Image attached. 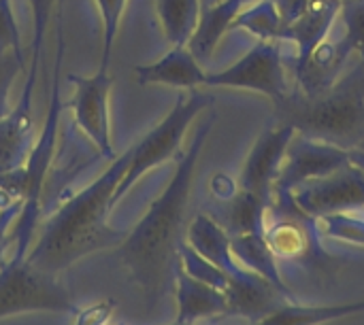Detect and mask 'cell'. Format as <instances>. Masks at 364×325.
Returning a JSON list of instances; mask_svg holds the SVG:
<instances>
[{"label": "cell", "mask_w": 364, "mask_h": 325, "mask_svg": "<svg viewBox=\"0 0 364 325\" xmlns=\"http://www.w3.org/2000/svg\"><path fill=\"white\" fill-rule=\"evenodd\" d=\"M364 311V300L352 304L337 307H296V304H279L264 317H260L256 325H324L335 319H343L348 315H358Z\"/></svg>", "instance_id": "obj_20"}, {"label": "cell", "mask_w": 364, "mask_h": 325, "mask_svg": "<svg viewBox=\"0 0 364 325\" xmlns=\"http://www.w3.org/2000/svg\"><path fill=\"white\" fill-rule=\"evenodd\" d=\"M262 236L282 270V264L301 268H322L333 255L322 245V232L318 221L296 209L288 192L273 194Z\"/></svg>", "instance_id": "obj_4"}, {"label": "cell", "mask_w": 364, "mask_h": 325, "mask_svg": "<svg viewBox=\"0 0 364 325\" xmlns=\"http://www.w3.org/2000/svg\"><path fill=\"white\" fill-rule=\"evenodd\" d=\"M100 15H102V23H105V32H102V64L100 68L107 70L109 68V60H111V51H113V43L119 30V19L126 6V0H96Z\"/></svg>", "instance_id": "obj_25"}, {"label": "cell", "mask_w": 364, "mask_h": 325, "mask_svg": "<svg viewBox=\"0 0 364 325\" xmlns=\"http://www.w3.org/2000/svg\"><path fill=\"white\" fill-rule=\"evenodd\" d=\"M350 162H352V149L314 141L303 134H294V138L290 141V145L286 149V158H284L282 170L277 175L273 194L290 192L303 183L326 177L333 170H337Z\"/></svg>", "instance_id": "obj_9"}, {"label": "cell", "mask_w": 364, "mask_h": 325, "mask_svg": "<svg viewBox=\"0 0 364 325\" xmlns=\"http://www.w3.org/2000/svg\"><path fill=\"white\" fill-rule=\"evenodd\" d=\"M211 102H213V96L200 92V87L190 89V94H186V96H181L177 100V104L171 109V113L136 147H132V158H130V164H128V168H126L117 189H115L113 204L145 172H149L151 168L160 166L162 162L171 160L177 153V149H179L183 136H186V130L196 119V115L203 109H207Z\"/></svg>", "instance_id": "obj_5"}, {"label": "cell", "mask_w": 364, "mask_h": 325, "mask_svg": "<svg viewBox=\"0 0 364 325\" xmlns=\"http://www.w3.org/2000/svg\"><path fill=\"white\" fill-rule=\"evenodd\" d=\"M222 294L226 298V313L241 315L252 321H258L284 302L279 287L241 266L226 272Z\"/></svg>", "instance_id": "obj_14"}, {"label": "cell", "mask_w": 364, "mask_h": 325, "mask_svg": "<svg viewBox=\"0 0 364 325\" xmlns=\"http://www.w3.org/2000/svg\"><path fill=\"white\" fill-rule=\"evenodd\" d=\"M284 40H256V45L235 64L220 72H207V87L254 89L269 96L279 106L292 92L290 60L284 53Z\"/></svg>", "instance_id": "obj_6"}, {"label": "cell", "mask_w": 364, "mask_h": 325, "mask_svg": "<svg viewBox=\"0 0 364 325\" xmlns=\"http://www.w3.org/2000/svg\"><path fill=\"white\" fill-rule=\"evenodd\" d=\"M258 0H220L218 4L205 9L200 13L198 26L188 43L190 51L196 55V60H205L213 53L222 36L230 30V23L235 17L245 11L247 6L256 4Z\"/></svg>", "instance_id": "obj_17"}, {"label": "cell", "mask_w": 364, "mask_h": 325, "mask_svg": "<svg viewBox=\"0 0 364 325\" xmlns=\"http://www.w3.org/2000/svg\"><path fill=\"white\" fill-rule=\"evenodd\" d=\"M130 158L132 149L115 160L102 177L68 200L51 217L30 253V266L41 272H53L87 255L90 251L109 245V241L119 238L117 232L107 228L105 217L113 206L115 189L130 164Z\"/></svg>", "instance_id": "obj_2"}, {"label": "cell", "mask_w": 364, "mask_h": 325, "mask_svg": "<svg viewBox=\"0 0 364 325\" xmlns=\"http://www.w3.org/2000/svg\"><path fill=\"white\" fill-rule=\"evenodd\" d=\"M70 302L53 281L34 266L13 264L0 272V317L23 311H68Z\"/></svg>", "instance_id": "obj_10"}, {"label": "cell", "mask_w": 364, "mask_h": 325, "mask_svg": "<svg viewBox=\"0 0 364 325\" xmlns=\"http://www.w3.org/2000/svg\"><path fill=\"white\" fill-rule=\"evenodd\" d=\"M134 75L141 85L160 83V85H171L179 89L203 87L205 77H207V72L203 70L200 62L190 51V47H173L158 62L134 66Z\"/></svg>", "instance_id": "obj_16"}, {"label": "cell", "mask_w": 364, "mask_h": 325, "mask_svg": "<svg viewBox=\"0 0 364 325\" xmlns=\"http://www.w3.org/2000/svg\"><path fill=\"white\" fill-rule=\"evenodd\" d=\"M188 243H190L194 253H198L203 260L218 266L220 270L230 272V270L239 268L235 258H232L228 232L218 221H213L209 215H198L190 224Z\"/></svg>", "instance_id": "obj_18"}, {"label": "cell", "mask_w": 364, "mask_h": 325, "mask_svg": "<svg viewBox=\"0 0 364 325\" xmlns=\"http://www.w3.org/2000/svg\"><path fill=\"white\" fill-rule=\"evenodd\" d=\"M230 28H243L258 40H282V19L273 0H258L241 11Z\"/></svg>", "instance_id": "obj_23"}, {"label": "cell", "mask_w": 364, "mask_h": 325, "mask_svg": "<svg viewBox=\"0 0 364 325\" xmlns=\"http://www.w3.org/2000/svg\"><path fill=\"white\" fill-rule=\"evenodd\" d=\"M288 194L296 209L314 219L364 211V170L356 162H350L326 177L290 189Z\"/></svg>", "instance_id": "obj_7"}, {"label": "cell", "mask_w": 364, "mask_h": 325, "mask_svg": "<svg viewBox=\"0 0 364 325\" xmlns=\"http://www.w3.org/2000/svg\"><path fill=\"white\" fill-rule=\"evenodd\" d=\"M354 151H363V153H364V138H363V143L358 145V149H354Z\"/></svg>", "instance_id": "obj_32"}, {"label": "cell", "mask_w": 364, "mask_h": 325, "mask_svg": "<svg viewBox=\"0 0 364 325\" xmlns=\"http://www.w3.org/2000/svg\"><path fill=\"white\" fill-rule=\"evenodd\" d=\"M220 0H200V13L205 11V9H209V6H213V4H218Z\"/></svg>", "instance_id": "obj_31"}, {"label": "cell", "mask_w": 364, "mask_h": 325, "mask_svg": "<svg viewBox=\"0 0 364 325\" xmlns=\"http://www.w3.org/2000/svg\"><path fill=\"white\" fill-rule=\"evenodd\" d=\"M0 51H17V53H21L19 30H17V23H15V13H13V6H11V0H0Z\"/></svg>", "instance_id": "obj_28"}, {"label": "cell", "mask_w": 364, "mask_h": 325, "mask_svg": "<svg viewBox=\"0 0 364 325\" xmlns=\"http://www.w3.org/2000/svg\"><path fill=\"white\" fill-rule=\"evenodd\" d=\"M220 313H226L224 294L218 287L188 272H181L179 275V321L192 324L196 319L220 315Z\"/></svg>", "instance_id": "obj_19"}, {"label": "cell", "mask_w": 364, "mask_h": 325, "mask_svg": "<svg viewBox=\"0 0 364 325\" xmlns=\"http://www.w3.org/2000/svg\"><path fill=\"white\" fill-rule=\"evenodd\" d=\"M277 109L279 119L288 121L296 134L358 149L364 138V60H354L328 92L305 98L292 89Z\"/></svg>", "instance_id": "obj_3"}, {"label": "cell", "mask_w": 364, "mask_h": 325, "mask_svg": "<svg viewBox=\"0 0 364 325\" xmlns=\"http://www.w3.org/2000/svg\"><path fill=\"white\" fill-rule=\"evenodd\" d=\"M215 115H211L196 132L192 145L186 149L175 177L166 185L164 194L149 206L147 215L139 221L132 234L122 247V260L130 272L145 281L149 287H158L171 272L179 253V234L190 202L194 183V170L205 143L213 130Z\"/></svg>", "instance_id": "obj_1"}, {"label": "cell", "mask_w": 364, "mask_h": 325, "mask_svg": "<svg viewBox=\"0 0 364 325\" xmlns=\"http://www.w3.org/2000/svg\"><path fill=\"white\" fill-rule=\"evenodd\" d=\"M294 134H296V130L288 121H282V119H279V123H275L273 128L262 132L243 164V170L239 177V187L271 202L275 181H277V175H279L284 158H286V149H288L290 141L294 138Z\"/></svg>", "instance_id": "obj_13"}, {"label": "cell", "mask_w": 364, "mask_h": 325, "mask_svg": "<svg viewBox=\"0 0 364 325\" xmlns=\"http://www.w3.org/2000/svg\"><path fill=\"white\" fill-rule=\"evenodd\" d=\"M15 213H17L15 198L11 196V192L0 189V253H2V243H4V236H6V228H9L11 219L15 217Z\"/></svg>", "instance_id": "obj_29"}, {"label": "cell", "mask_w": 364, "mask_h": 325, "mask_svg": "<svg viewBox=\"0 0 364 325\" xmlns=\"http://www.w3.org/2000/svg\"><path fill=\"white\" fill-rule=\"evenodd\" d=\"M341 2H343V0H341Z\"/></svg>", "instance_id": "obj_33"}, {"label": "cell", "mask_w": 364, "mask_h": 325, "mask_svg": "<svg viewBox=\"0 0 364 325\" xmlns=\"http://www.w3.org/2000/svg\"><path fill=\"white\" fill-rule=\"evenodd\" d=\"M339 19L343 36L352 45L354 53L364 60V0H343Z\"/></svg>", "instance_id": "obj_24"}, {"label": "cell", "mask_w": 364, "mask_h": 325, "mask_svg": "<svg viewBox=\"0 0 364 325\" xmlns=\"http://www.w3.org/2000/svg\"><path fill=\"white\" fill-rule=\"evenodd\" d=\"M26 60L17 51H0V117L6 115L9 109V92L13 87L15 77L21 72Z\"/></svg>", "instance_id": "obj_27"}, {"label": "cell", "mask_w": 364, "mask_h": 325, "mask_svg": "<svg viewBox=\"0 0 364 325\" xmlns=\"http://www.w3.org/2000/svg\"><path fill=\"white\" fill-rule=\"evenodd\" d=\"M269 202L245 192L237 189L232 198H228L226 217H224V230L230 238L245 236V234H262L264 230V217H267Z\"/></svg>", "instance_id": "obj_22"}, {"label": "cell", "mask_w": 364, "mask_h": 325, "mask_svg": "<svg viewBox=\"0 0 364 325\" xmlns=\"http://www.w3.org/2000/svg\"><path fill=\"white\" fill-rule=\"evenodd\" d=\"M352 162H356L364 170V153L363 151H352Z\"/></svg>", "instance_id": "obj_30"}, {"label": "cell", "mask_w": 364, "mask_h": 325, "mask_svg": "<svg viewBox=\"0 0 364 325\" xmlns=\"http://www.w3.org/2000/svg\"><path fill=\"white\" fill-rule=\"evenodd\" d=\"M282 19V40L294 45L299 62L309 55L333 30L341 15V0H273Z\"/></svg>", "instance_id": "obj_8"}, {"label": "cell", "mask_w": 364, "mask_h": 325, "mask_svg": "<svg viewBox=\"0 0 364 325\" xmlns=\"http://www.w3.org/2000/svg\"><path fill=\"white\" fill-rule=\"evenodd\" d=\"M68 81L75 85V96L70 102L75 126L94 143L100 155L113 158L109 126V87L113 81L111 75L100 68L92 77L68 75Z\"/></svg>", "instance_id": "obj_12"}, {"label": "cell", "mask_w": 364, "mask_h": 325, "mask_svg": "<svg viewBox=\"0 0 364 325\" xmlns=\"http://www.w3.org/2000/svg\"><path fill=\"white\" fill-rule=\"evenodd\" d=\"M333 32L309 55H305L299 62H290L294 81L292 89L305 98H314L328 92L341 79V75L354 64V60H358L343 32L335 38Z\"/></svg>", "instance_id": "obj_11"}, {"label": "cell", "mask_w": 364, "mask_h": 325, "mask_svg": "<svg viewBox=\"0 0 364 325\" xmlns=\"http://www.w3.org/2000/svg\"><path fill=\"white\" fill-rule=\"evenodd\" d=\"M32 87L26 83L21 102L0 117V179L15 175L32 149Z\"/></svg>", "instance_id": "obj_15"}, {"label": "cell", "mask_w": 364, "mask_h": 325, "mask_svg": "<svg viewBox=\"0 0 364 325\" xmlns=\"http://www.w3.org/2000/svg\"><path fill=\"white\" fill-rule=\"evenodd\" d=\"M160 26L173 47H188L198 19L200 0H154Z\"/></svg>", "instance_id": "obj_21"}, {"label": "cell", "mask_w": 364, "mask_h": 325, "mask_svg": "<svg viewBox=\"0 0 364 325\" xmlns=\"http://www.w3.org/2000/svg\"><path fill=\"white\" fill-rule=\"evenodd\" d=\"M30 2V13H32V68L28 75V83H34L36 79V64H38V53H41V43L45 36V28L49 21V11H51V0H28Z\"/></svg>", "instance_id": "obj_26"}]
</instances>
